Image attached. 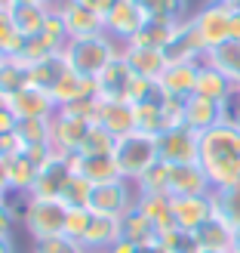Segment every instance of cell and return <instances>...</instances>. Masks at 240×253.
Wrapping results in <instances>:
<instances>
[{
	"label": "cell",
	"mask_w": 240,
	"mask_h": 253,
	"mask_svg": "<svg viewBox=\"0 0 240 253\" xmlns=\"http://www.w3.org/2000/svg\"><path fill=\"white\" fill-rule=\"evenodd\" d=\"M212 207H216V216H222L231 229H237L240 225V182L212 188Z\"/></svg>",
	"instance_id": "34"
},
{
	"label": "cell",
	"mask_w": 240,
	"mask_h": 253,
	"mask_svg": "<svg viewBox=\"0 0 240 253\" xmlns=\"http://www.w3.org/2000/svg\"><path fill=\"white\" fill-rule=\"evenodd\" d=\"M120 43L111 34H93V37H71V41L62 46V59L68 62L71 71L83 74V78L96 81L99 74L105 71V65H111L120 56Z\"/></svg>",
	"instance_id": "2"
},
{
	"label": "cell",
	"mask_w": 240,
	"mask_h": 253,
	"mask_svg": "<svg viewBox=\"0 0 240 253\" xmlns=\"http://www.w3.org/2000/svg\"><path fill=\"white\" fill-rule=\"evenodd\" d=\"M111 158H114V164H117V170H120L123 179L136 182L151 164L160 161V155H157V136H145L138 130L126 133V136H120L114 142Z\"/></svg>",
	"instance_id": "3"
},
{
	"label": "cell",
	"mask_w": 240,
	"mask_h": 253,
	"mask_svg": "<svg viewBox=\"0 0 240 253\" xmlns=\"http://www.w3.org/2000/svg\"><path fill=\"white\" fill-rule=\"evenodd\" d=\"M194 241L200 250H234V229L222 216H212L194 232Z\"/></svg>",
	"instance_id": "29"
},
{
	"label": "cell",
	"mask_w": 240,
	"mask_h": 253,
	"mask_svg": "<svg viewBox=\"0 0 240 253\" xmlns=\"http://www.w3.org/2000/svg\"><path fill=\"white\" fill-rule=\"evenodd\" d=\"M138 195H170V164H151V167L133 182Z\"/></svg>",
	"instance_id": "37"
},
{
	"label": "cell",
	"mask_w": 240,
	"mask_h": 253,
	"mask_svg": "<svg viewBox=\"0 0 240 253\" xmlns=\"http://www.w3.org/2000/svg\"><path fill=\"white\" fill-rule=\"evenodd\" d=\"M136 198H138V192L130 179L102 182V185H93L90 210L102 213V216H126V213L136 207Z\"/></svg>",
	"instance_id": "6"
},
{
	"label": "cell",
	"mask_w": 240,
	"mask_h": 253,
	"mask_svg": "<svg viewBox=\"0 0 240 253\" xmlns=\"http://www.w3.org/2000/svg\"><path fill=\"white\" fill-rule=\"evenodd\" d=\"M228 121L240 130V99H237V96L231 99V105H228Z\"/></svg>",
	"instance_id": "49"
},
{
	"label": "cell",
	"mask_w": 240,
	"mask_h": 253,
	"mask_svg": "<svg viewBox=\"0 0 240 253\" xmlns=\"http://www.w3.org/2000/svg\"><path fill=\"white\" fill-rule=\"evenodd\" d=\"M160 244L167 247L170 253H197V241H194V235H188L182 229H170L167 235H160Z\"/></svg>",
	"instance_id": "45"
},
{
	"label": "cell",
	"mask_w": 240,
	"mask_h": 253,
	"mask_svg": "<svg viewBox=\"0 0 240 253\" xmlns=\"http://www.w3.org/2000/svg\"><path fill=\"white\" fill-rule=\"evenodd\" d=\"M114 142H117V139L111 136L105 126L93 124L90 130H86V136H83V142H80V151H77V155H83V158H93V155H111V151H114Z\"/></svg>",
	"instance_id": "38"
},
{
	"label": "cell",
	"mask_w": 240,
	"mask_h": 253,
	"mask_svg": "<svg viewBox=\"0 0 240 253\" xmlns=\"http://www.w3.org/2000/svg\"><path fill=\"white\" fill-rule=\"evenodd\" d=\"M133 115H136V130L145 133V136H160L163 130H167V118H163V96L133 105Z\"/></svg>",
	"instance_id": "31"
},
{
	"label": "cell",
	"mask_w": 240,
	"mask_h": 253,
	"mask_svg": "<svg viewBox=\"0 0 240 253\" xmlns=\"http://www.w3.org/2000/svg\"><path fill=\"white\" fill-rule=\"evenodd\" d=\"M16 126H19V118L6 108H0V136H16Z\"/></svg>",
	"instance_id": "46"
},
{
	"label": "cell",
	"mask_w": 240,
	"mask_h": 253,
	"mask_svg": "<svg viewBox=\"0 0 240 253\" xmlns=\"http://www.w3.org/2000/svg\"><path fill=\"white\" fill-rule=\"evenodd\" d=\"M65 74H68V62L62 59V53H53L49 59H43V62H37V65L28 68L31 86H37V90H46V93H53L56 84L65 78Z\"/></svg>",
	"instance_id": "30"
},
{
	"label": "cell",
	"mask_w": 240,
	"mask_h": 253,
	"mask_svg": "<svg viewBox=\"0 0 240 253\" xmlns=\"http://www.w3.org/2000/svg\"><path fill=\"white\" fill-rule=\"evenodd\" d=\"M6 170V195H31V185L37 179V170H40V161L31 158L28 151H12V155L0 158Z\"/></svg>",
	"instance_id": "14"
},
{
	"label": "cell",
	"mask_w": 240,
	"mask_h": 253,
	"mask_svg": "<svg viewBox=\"0 0 240 253\" xmlns=\"http://www.w3.org/2000/svg\"><path fill=\"white\" fill-rule=\"evenodd\" d=\"M222 3H228V6H240V0H222Z\"/></svg>",
	"instance_id": "57"
},
{
	"label": "cell",
	"mask_w": 240,
	"mask_h": 253,
	"mask_svg": "<svg viewBox=\"0 0 240 253\" xmlns=\"http://www.w3.org/2000/svg\"><path fill=\"white\" fill-rule=\"evenodd\" d=\"M182 22H167V19H145V25L136 31L133 37V46H151V49H167L175 28H179ZM126 46V43H123Z\"/></svg>",
	"instance_id": "28"
},
{
	"label": "cell",
	"mask_w": 240,
	"mask_h": 253,
	"mask_svg": "<svg viewBox=\"0 0 240 253\" xmlns=\"http://www.w3.org/2000/svg\"><path fill=\"white\" fill-rule=\"evenodd\" d=\"M136 210L154 225L160 235H167L170 229H175L172 222V207H170V195H138L136 198Z\"/></svg>",
	"instance_id": "27"
},
{
	"label": "cell",
	"mask_w": 240,
	"mask_h": 253,
	"mask_svg": "<svg viewBox=\"0 0 240 253\" xmlns=\"http://www.w3.org/2000/svg\"><path fill=\"white\" fill-rule=\"evenodd\" d=\"M90 195H93V182H86L80 173H74L65 185V192L59 195V201L65 207H90Z\"/></svg>",
	"instance_id": "39"
},
{
	"label": "cell",
	"mask_w": 240,
	"mask_h": 253,
	"mask_svg": "<svg viewBox=\"0 0 240 253\" xmlns=\"http://www.w3.org/2000/svg\"><path fill=\"white\" fill-rule=\"evenodd\" d=\"M228 121V105L222 102H212V99H204V96H188L185 105H182V124L194 133H206L212 126H219Z\"/></svg>",
	"instance_id": "11"
},
{
	"label": "cell",
	"mask_w": 240,
	"mask_h": 253,
	"mask_svg": "<svg viewBox=\"0 0 240 253\" xmlns=\"http://www.w3.org/2000/svg\"><path fill=\"white\" fill-rule=\"evenodd\" d=\"M163 53H167L170 62H204L206 59V46L200 43V37L191 28V22L185 19L179 28H175L172 41H170V46L163 49Z\"/></svg>",
	"instance_id": "23"
},
{
	"label": "cell",
	"mask_w": 240,
	"mask_h": 253,
	"mask_svg": "<svg viewBox=\"0 0 240 253\" xmlns=\"http://www.w3.org/2000/svg\"><path fill=\"white\" fill-rule=\"evenodd\" d=\"M56 53V49L53 46H49L46 41H43V37H28V41H25L22 43V49H19V53H16V59H22L25 62V65H37V62H43V59H49V56H53Z\"/></svg>",
	"instance_id": "43"
},
{
	"label": "cell",
	"mask_w": 240,
	"mask_h": 253,
	"mask_svg": "<svg viewBox=\"0 0 240 253\" xmlns=\"http://www.w3.org/2000/svg\"><path fill=\"white\" fill-rule=\"evenodd\" d=\"M93 216L96 213L90 207H68V216H65V235L74 238V241H83V235L90 232V225H93Z\"/></svg>",
	"instance_id": "40"
},
{
	"label": "cell",
	"mask_w": 240,
	"mask_h": 253,
	"mask_svg": "<svg viewBox=\"0 0 240 253\" xmlns=\"http://www.w3.org/2000/svg\"><path fill=\"white\" fill-rule=\"evenodd\" d=\"M43 41L56 49V53H62V46L68 43V31H65V22H62V16L56 9H49V19H46V25H43Z\"/></svg>",
	"instance_id": "44"
},
{
	"label": "cell",
	"mask_w": 240,
	"mask_h": 253,
	"mask_svg": "<svg viewBox=\"0 0 240 253\" xmlns=\"http://www.w3.org/2000/svg\"><path fill=\"white\" fill-rule=\"evenodd\" d=\"M197 164L206 170L212 188L240 182V130L225 121L212 130L200 133V158Z\"/></svg>",
	"instance_id": "1"
},
{
	"label": "cell",
	"mask_w": 240,
	"mask_h": 253,
	"mask_svg": "<svg viewBox=\"0 0 240 253\" xmlns=\"http://www.w3.org/2000/svg\"><path fill=\"white\" fill-rule=\"evenodd\" d=\"M172 207V222L175 229H182L188 235H194L204 222H209L216 216V207H212V192L209 195H182V198H170Z\"/></svg>",
	"instance_id": "9"
},
{
	"label": "cell",
	"mask_w": 240,
	"mask_h": 253,
	"mask_svg": "<svg viewBox=\"0 0 240 253\" xmlns=\"http://www.w3.org/2000/svg\"><path fill=\"white\" fill-rule=\"evenodd\" d=\"M83 253H93V250H83Z\"/></svg>",
	"instance_id": "61"
},
{
	"label": "cell",
	"mask_w": 240,
	"mask_h": 253,
	"mask_svg": "<svg viewBox=\"0 0 240 253\" xmlns=\"http://www.w3.org/2000/svg\"><path fill=\"white\" fill-rule=\"evenodd\" d=\"M194 93L204 96V99H212V102L231 105V99L237 96V86L225 78L216 65H209V62L204 59V62H200V68H197V86H194Z\"/></svg>",
	"instance_id": "21"
},
{
	"label": "cell",
	"mask_w": 240,
	"mask_h": 253,
	"mask_svg": "<svg viewBox=\"0 0 240 253\" xmlns=\"http://www.w3.org/2000/svg\"><path fill=\"white\" fill-rule=\"evenodd\" d=\"M6 16L12 19V25L19 28V34L28 41V37H40L43 25L49 19V6H43L40 0H31V3H6Z\"/></svg>",
	"instance_id": "22"
},
{
	"label": "cell",
	"mask_w": 240,
	"mask_h": 253,
	"mask_svg": "<svg viewBox=\"0 0 240 253\" xmlns=\"http://www.w3.org/2000/svg\"><path fill=\"white\" fill-rule=\"evenodd\" d=\"M117 241H123V216H102V213H96L80 247L93 250V253H108Z\"/></svg>",
	"instance_id": "20"
},
{
	"label": "cell",
	"mask_w": 240,
	"mask_h": 253,
	"mask_svg": "<svg viewBox=\"0 0 240 253\" xmlns=\"http://www.w3.org/2000/svg\"><path fill=\"white\" fill-rule=\"evenodd\" d=\"M145 19H148V12L142 9L138 0H114V6L105 16V34H111L123 46L136 37V31L145 25Z\"/></svg>",
	"instance_id": "10"
},
{
	"label": "cell",
	"mask_w": 240,
	"mask_h": 253,
	"mask_svg": "<svg viewBox=\"0 0 240 253\" xmlns=\"http://www.w3.org/2000/svg\"><path fill=\"white\" fill-rule=\"evenodd\" d=\"M71 176H74L71 158L53 151V155L40 164V170H37V179L31 185V198H59L62 192H65Z\"/></svg>",
	"instance_id": "8"
},
{
	"label": "cell",
	"mask_w": 240,
	"mask_h": 253,
	"mask_svg": "<svg viewBox=\"0 0 240 253\" xmlns=\"http://www.w3.org/2000/svg\"><path fill=\"white\" fill-rule=\"evenodd\" d=\"M56 12L65 22V31H68V41L71 37H93V34H102L105 31V19L90 12L86 6H80L77 0H62L56 6Z\"/></svg>",
	"instance_id": "17"
},
{
	"label": "cell",
	"mask_w": 240,
	"mask_h": 253,
	"mask_svg": "<svg viewBox=\"0 0 240 253\" xmlns=\"http://www.w3.org/2000/svg\"><path fill=\"white\" fill-rule=\"evenodd\" d=\"M99 126H105V130L120 139L126 133L136 130V115H133V105L130 102H102L99 99Z\"/></svg>",
	"instance_id": "26"
},
{
	"label": "cell",
	"mask_w": 240,
	"mask_h": 253,
	"mask_svg": "<svg viewBox=\"0 0 240 253\" xmlns=\"http://www.w3.org/2000/svg\"><path fill=\"white\" fill-rule=\"evenodd\" d=\"M6 105H9V111L16 115L19 121H28V118H56V102H53V96H49L46 90H37V86H25V90H19V93H12L9 99H6Z\"/></svg>",
	"instance_id": "13"
},
{
	"label": "cell",
	"mask_w": 240,
	"mask_h": 253,
	"mask_svg": "<svg viewBox=\"0 0 240 253\" xmlns=\"http://www.w3.org/2000/svg\"><path fill=\"white\" fill-rule=\"evenodd\" d=\"M65 216H68V207L59 198H28L22 213V225L37 241V238L65 235Z\"/></svg>",
	"instance_id": "5"
},
{
	"label": "cell",
	"mask_w": 240,
	"mask_h": 253,
	"mask_svg": "<svg viewBox=\"0 0 240 253\" xmlns=\"http://www.w3.org/2000/svg\"><path fill=\"white\" fill-rule=\"evenodd\" d=\"M212 182L200 164H170V198L182 195H209Z\"/></svg>",
	"instance_id": "16"
},
{
	"label": "cell",
	"mask_w": 240,
	"mask_h": 253,
	"mask_svg": "<svg viewBox=\"0 0 240 253\" xmlns=\"http://www.w3.org/2000/svg\"><path fill=\"white\" fill-rule=\"evenodd\" d=\"M231 41H240V6H234V31H231Z\"/></svg>",
	"instance_id": "53"
},
{
	"label": "cell",
	"mask_w": 240,
	"mask_h": 253,
	"mask_svg": "<svg viewBox=\"0 0 240 253\" xmlns=\"http://www.w3.org/2000/svg\"><path fill=\"white\" fill-rule=\"evenodd\" d=\"M22 43H25V37L19 34V28L6 16V9H0V56H16L22 49Z\"/></svg>",
	"instance_id": "41"
},
{
	"label": "cell",
	"mask_w": 240,
	"mask_h": 253,
	"mask_svg": "<svg viewBox=\"0 0 240 253\" xmlns=\"http://www.w3.org/2000/svg\"><path fill=\"white\" fill-rule=\"evenodd\" d=\"M74 164V173H80L86 182L93 185H102V182H114V179H123L117 164L111 155H93V158H83V155H74L71 158Z\"/></svg>",
	"instance_id": "25"
},
{
	"label": "cell",
	"mask_w": 240,
	"mask_h": 253,
	"mask_svg": "<svg viewBox=\"0 0 240 253\" xmlns=\"http://www.w3.org/2000/svg\"><path fill=\"white\" fill-rule=\"evenodd\" d=\"M90 126L93 124H86V121L74 118V115L56 111V118H53V151L74 158L80 151V142H83V136H86Z\"/></svg>",
	"instance_id": "18"
},
{
	"label": "cell",
	"mask_w": 240,
	"mask_h": 253,
	"mask_svg": "<svg viewBox=\"0 0 240 253\" xmlns=\"http://www.w3.org/2000/svg\"><path fill=\"white\" fill-rule=\"evenodd\" d=\"M136 253H170V250L163 247L160 241H154V244H142V247H136Z\"/></svg>",
	"instance_id": "51"
},
{
	"label": "cell",
	"mask_w": 240,
	"mask_h": 253,
	"mask_svg": "<svg viewBox=\"0 0 240 253\" xmlns=\"http://www.w3.org/2000/svg\"><path fill=\"white\" fill-rule=\"evenodd\" d=\"M49 96H53L56 108H68V105H74V102H83V99H99V96H96V81L83 78V74L71 71V68H68L65 78L56 84V90L49 93Z\"/></svg>",
	"instance_id": "24"
},
{
	"label": "cell",
	"mask_w": 240,
	"mask_h": 253,
	"mask_svg": "<svg viewBox=\"0 0 240 253\" xmlns=\"http://www.w3.org/2000/svg\"><path fill=\"white\" fill-rule=\"evenodd\" d=\"M197 68L200 62H170L157 78V86L167 99H188L197 86Z\"/></svg>",
	"instance_id": "15"
},
{
	"label": "cell",
	"mask_w": 240,
	"mask_h": 253,
	"mask_svg": "<svg viewBox=\"0 0 240 253\" xmlns=\"http://www.w3.org/2000/svg\"><path fill=\"white\" fill-rule=\"evenodd\" d=\"M31 253H83V247L68 235H53V238H37L31 244Z\"/></svg>",
	"instance_id": "42"
},
{
	"label": "cell",
	"mask_w": 240,
	"mask_h": 253,
	"mask_svg": "<svg viewBox=\"0 0 240 253\" xmlns=\"http://www.w3.org/2000/svg\"><path fill=\"white\" fill-rule=\"evenodd\" d=\"M157 155L163 164H194L200 158V133L188 130L185 124L170 126L157 136Z\"/></svg>",
	"instance_id": "7"
},
{
	"label": "cell",
	"mask_w": 240,
	"mask_h": 253,
	"mask_svg": "<svg viewBox=\"0 0 240 253\" xmlns=\"http://www.w3.org/2000/svg\"><path fill=\"white\" fill-rule=\"evenodd\" d=\"M206 62H209V65H216L234 86H240V41H225L222 46L209 49Z\"/></svg>",
	"instance_id": "32"
},
{
	"label": "cell",
	"mask_w": 240,
	"mask_h": 253,
	"mask_svg": "<svg viewBox=\"0 0 240 253\" xmlns=\"http://www.w3.org/2000/svg\"><path fill=\"white\" fill-rule=\"evenodd\" d=\"M234 253H240V225L234 229Z\"/></svg>",
	"instance_id": "54"
},
{
	"label": "cell",
	"mask_w": 240,
	"mask_h": 253,
	"mask_svg": "<svg viewBox=\"0 0 240 253\" xmlns=\"http://www.w3.org/2000/svg\"><path fill=\"white\" fill-rule=\"evenodd\" d=\"M148 19H167V22H185L191 19V3L188 0H138Z\"/></svg>",
	"instance_id": "36"
},
{
	"label": "cell",
	"mask_w": 240,
	"mask_h": 253,
	"mask_svg": "<svg viewBox=\"0 0 240 253\" xmlns=\"http://www.w3.org/2000/svg\"><path fill=\"white\" fill-rule=\"evenodd\" d=\"M136 74L130 71V65L123 62V56H117L111 65H105V71L96 78V96L102 102H126L130 99V86H133Z\"/></svg>",
	"instance_id": "12"
},
{
	"label": "cell",
	"mask_w": 240,
	"mask_h": 253,
	"mask_svg": "<svg viewBox=\"0 0 240 253\" xmlns=\"http://www.w3.org/2000/svg\"><path fill=\"white\" fill-rule=\"evenodd\" d=\"M197 253H234V250H197Z\"/></svg>",
	"instance_id": "55"
},
{
	"label": "cell",
	"mask_w": 240,
	"mask_h": 253,
	"mask_svg": "<svg viewBox=\"0 0 240 253\" xmlns=\"http://www.w3.org/2000/svg\"><path fill=\"white\" fill-rule=\"evenodd\" d=\"M191 28L197 31L200 43L209 49L222 46L225 41H231V31H234V6L222 3V0H206L204 6H197L191 12Z\"/></svg>",
	"instance_id": "4"
},
{
	"label": "cell",
	"mask_w": 240,
	"mask_h": 253,
	"mask_svg": "<svg viewBox=\"0 0 240 253\" xmlns=\"http://www.w3.org/2000/svg\"><path fill=\"white\" fill-rule=\"evenodd\" d=\"M0 108H6V96L3 93H0Z\"/></svg>",
	"instance_id": "58"
},
{
	"label": "cell",
	"mask_w": 240,
	"mask_h": 253,
	"mask_svg": "<svg viewBox=\"0 0 240 253\" xmlns=\"http://www.w3.org/2000/svg\"><path fill=\"white\" fill-rule=\"evenodd\" d=\"M6 3H31V0H3V6Z\"/></svg>",
	"instance_id": "56"
},
{
	"label": "cell",
	"mask_w": 240,
	"mask_h": 253,
	"mask_svg": "<svg viewBox=\"0 0 240 253\" xmlns=\"http://www.w3.org/2000/svg\"><path fill=\"white\" fill-rule=\"evenodd\" d=\"M108 253H136V244H133V241H126V238H123V241H117V244L111 247Z\"/></svg>",
	"instance_id": "50"
},
{
	"label": "cell",
	"mask_w": 240,
	"mask_h": 253,
	"mask_svg": "<svg viewBox=\"0 0 240 253\" xmlns=\"http://www.w3.org/2000/svg\"><path fill=\"white\" fill-rule=\"evenodd\" d=\"M77 3L80 6H86V9H90V12H96V16H108V9L111 6H114V0H77Z\"/></svg>",
	"instance_id": "48"
},
{
	"label": "cell",
	"mask_w": 240,
	"mask_h": 253,
	"mask_svg": "<svg viewBox=\"0 0 240 253\" xmlns=\"http://www.w3.org/2000/svg\"><path fill=\"white\" fill-rule=\"evenodd\" d=\"M237 99H240V86H237Z\"/></svg>",
	"instance_id": "59"
},
{
	"label": "cell",
	"mask_w": 240,
	"mask_h": 253,
	"mask_svg": "<svg viewBox=\"0 0 240 253\" xmlns=\"http://www.w3.org/2000/svg\"><path fill=\"white\" fill-rule=\"evenodd\" d=\"M120 56L123 62L130 65V71L136 74V78H145V81H157L163 68L170 65V59L163 49H151V46H133V43H126L120 49Z\"/></svg>",
	"instance_id": "19"
},
{
	"label": "cell",
	"mask_w": 240,
	"mask_h": 253,
	"mask_svg": "<svg viewBox=\"0 0 240 253\" xmlns=\"http://www.w3.org/2000/svg\"><path fill=\"white\" fill-rule=\"evenodd\" d=\"M0 9H3V0H0Z\"/></svg>",
	"instance_id": "60"
},
{
	"label": "cell",
	"mask_w": 240,
	"mask_h": 253,
	"mask_svg": "<svg viewBox=\"0 0 240 253\" xmlns=\"http://www.w3.org/2000/svg\"><path fill=\"white\" fill-rule=\"evenodd\" d=\"M123 238H126V241H133L136 247H142V244H154V241H160V232L133 207V210L123 216Z\"/></svg>",
	"instance_id": "35"
},
{
	"label": "cell",
	"mask_w": 240,
	"mask_h": 253,
	"mask_svg": "<svg viewBox=\"0 0 240 253\" xmlns=\"http://www.w3.org/2000/svg\"><path fill=\"white\" fill-rule=\"evenodd\" d=\"M28 84H31L28 65H25L22 59H16V56H0V93L9 99L12 93L25 90Z\"/></svg>",
	"instance_id": "33"
},
{
	"label": "cell",
	"mask_w": 240,
	"mask_h": 253,
	"mask_svg": "<svg viewBox=\"0 0 240 253\" xmlns=\"http://www.w3.org/2000/svg\"><path fill=\"white\" fill-rule=\"evenodd\" d=\"M12 219H16V213H12V207L6 204V198H0V235H9Z\"/></svg>",
	"instance_id": "47"
},
{
	"label": "cell",
	"mask_w": 240,
	"mask_h": 253,
	"mask_svg": "<svg viewBox=\"0 0 240 253\" xmlns=\"http://www.w3.org/2000/svg\"><path fill=\"white\" fill-rule=\"evenodd\" d=\"M0 253H16V247H12V238H9V235H0Z\"/></svg>",
	"instance_id": "52"
}]
</instances>
